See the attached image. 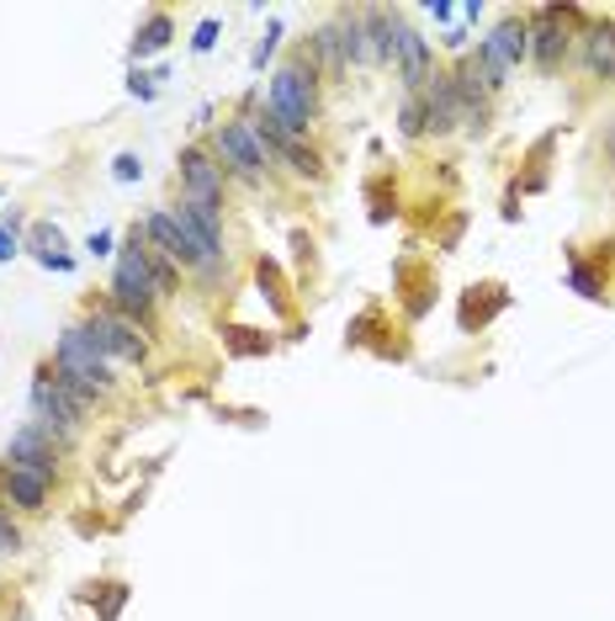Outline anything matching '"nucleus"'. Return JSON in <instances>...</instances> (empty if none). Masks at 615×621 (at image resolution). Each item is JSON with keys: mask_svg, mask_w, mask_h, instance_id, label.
<instances>
[{"mask_svg": "<svg viewBox=\"0 0 615 621\" xmlns=\"http://www.w3.org/2000/svg\"><path fill=\"white\" fill-rule=\"evenodd\" d=\"M398 133H404V138H425V112H419V96H404V107H398Z\"/></svg>", "mask_w": 615, "mask_h": 621, "instance_id": "21", "label": "nucleus"}, {"mask_svg": "<svg viewBox=\"0 0 615 621\" xmlns=\"http://www.w3.org/2000/svg\"><path fill=\"white\" fill-rule=\"evenodd\" d=\"M175 38V16L170 11H149L144 16V27L133 33V59H149V53H164Z\"/></svg>", "mask_w": 615, "mask_h": 621, "instance_id": "16", "label": "nucleus"}, {"mask_svg": "<svg viewBox=\"0 0 615 621\" xmlns=\"http://www.w3.org/2000/svg\"><path fill=\"white\" fill-rule=\"evenodd\" d=\"M578 48H583V70L594 81H615V16H594L578 33Z\"/></svg>", "mask_w": 615, "mask_h": 621, "instance_id": "13", "label": "nucleus"}, {"mask_svg": "<svg viewBox=\"0 0 615 621\" xmlns=\"http://www.w3.org/2000/svg\"><path fill=\"white\" fill-rule=\"evenodd\" d=\"M589 22H594V16H589L583 5H568V0L536 5L531 16H526V27H531V64H536V75H557V70H563V59L574 53L578 33H583Z\"/></svg>", "mask_w": 615, "mask_h": 621, "instance_id": "3", "label": "nucleus"}, {"mask_svg": "<svg viewBox=\"0 0 615 621\" xmlns=\"http://www.w3.org/2000/svg\"><path fill=\"white\" fill-rule=\"evenodd\" d=\"M478 64H483V85L499 96L520 64H531V27H526V16H499L489 27V38L478 42Z\"/></svg>", "mask_w": 615, "mask_h": 621, "instance_id": "5", "label": "nucleus"}, {"mask_svg": "<svg viewBox=\"0 0 615 621\" xmlns=\"http://www.w3.org/2000/svg\"><path fill=\"white\" fill-rule=\"evenodd\" d=\"M223 345L234 351V356H271V334H260V330H245V325H229L223 330Z\"/></svg>", "mask_w": 615, "mask_h": 621, "instance_id": "19", "label": "nucleus"}, {"mask_svg": "<svg viewBox=\"0 0 615 621\" xmlns=\"http://www.w3.org/2000/svg\"><path fill=\"white\" fill-rule=\"evenodd\" d=\"M504 308H509V292H504V282H478V288L462 292L456 325H462V334H478V330H489Z\"/></svg>", "mask_w": 615, "mask_h": 621, "instance_id": "12", "label": "nucleus"}, {"mask_svg": "<svg viewBox=\"0 0 615 621\" xmlns=\"http://www.w3.org/2000/svg\"><path fill=\"white\" fill-rule=\"evenodd\" d=\"M419 112H425V138H446L462 127V101H456L452 70H435L430 85L419 90Z\"/></svg>", "mask_w": 615, "mask_h": 621, "instance_id": "11", "label": "nucleus"}, {"mask_svg": "<svg viewBox=\"0 0 615 621\" xmlns=\"http://www.w3.org/2000/svg\"><path fill=\"white\" fill-rule=\"evenodd\" d=\"M155 277H149V249H144V229L133 223L123 234V249H118V271H112V288H107V308L127 314L133 325H155Z\"/></svg>", "mask_w": 615, "mask_h": 621, "instance_id": "2", "label": "nucleus"}, {"mask_svg": "<svg viewBox=\"0 0 615 621\" xmlns=\"http://www.w3.org/2000/svg\"><path fill=\"white\" fill-rule=\"evenodd\" d=\"M192 48H197V53H212V48H218V22H202L197 38H192Z\"/></svg>", "mask_w": 615, "mask_h": 621, "instance_id": "25", "label": "nucleus"}, {"mask_svg": "<svg viewBox=\"0 0 615 621\" xmlns=\"http://www.w3.org/2000/svg\"><path fill=\"white\" fill-rule=\"evenodd\" d=\"M393 70H398V81H404L409 96H419V90L430 85V75L441 70V64H435L430 38H425V33H414L404 16H398V27H393Z\"/></svg>", "mask_w": 615, "mask_h": 621, "instance_id": "8", "label": "nucleus"}, {"mask_svg": "<svg viewBox=\"0 0 615 621\" xmlns=\"http://www.w3.org/2000/svg\"><path fill=\"white\" fill-rule=\"evenodd\" d=\"M255 282H260V297H271V308H276V314H287L292 292H287V277H282V266H276V260H266V255H260V260H255Z\"/></svg>", "mask_w": 615, "mask_h": 621, "instance_id": "18", "label": "nucleus"}, {"mask_svg": "<svg viewBox=\"0 0 615 621\" xmlns=\"http://www.w3.org/2000/svg\"><path fill=\"white\" fill-rule=\"evenodd\" d=\"M175 181H181V197L207 203V207H223V186H229V175H223V166L212 160L207 144H186V149L175 155Z\"/></svg>", "mask_w": 615, "mask_h": 621, "instance_id": "7", "label": "nucleus"}, {"mask_svg": "<svg viewBox=\"0 0 615 621\" xmlns=\"http://www.w3.org/2000/svg\"><path fill=\"white\" fill-rule=\"evenodd\" d=\"M59 456H64V447H59V441H48L38 425L27 419V425H22V430L5 441V456H0V462H5V467L42 473V478H53V484H59Z\"/></svg>", "mask_w": 615, "mask_h": 621, "instance_id": "10", "label": "nucleus"}, {"mask_svg": "<svg viewBox=\"0 0 615 621\" xmlns=\"http://www.w3.org/2000/svg\"><path fill=\"white\" fill-rule=\"evenodd\" d=\"M22 526H16V515H11V510H5V504H0V558H16V552H22Z\"/></svg>", "mask_w": 615, "mask_h": 621, "instance_id": "20", "label": "nucleus"}, {"mask_svg": "<svg viewBox=\"0 0 615 621\" xmlns=\"http://www.w3.org/2000/svg\"><path fill=\"white\" fill-rule=\"evenodd\" d=\"M127 90H133L138 101H149V96H155V75H144V70H133V75H127Z\"/></svg>", "mask_w": 615, "mask_h": 621, "instance_id": "24", "label": "nucleus"}, {"mask_svg": "<svg viewBox=\"0 0 615 621\" xmlns=\"http://www.w3.org/2000/svg\"><path fill=\"white\" fill-rule=\"evenodd\" d=\"M260 118H266L271 127H282L287 138H308V133H313V123L324 118V81H319V70L308 64L303 42H297V53H292L287 64L271 75Z\"/></svg>", "mask_w": 615, "mask_h": 621, "instance_id": "1", "label": "nucleus"}, {"mask_svg": "<svg viewBox=\"0 0 615 621\" xmlns=\"http://www.w3.org/2000/svg\"><path fill=\"white\" fill-rule=\"evenodd\" d=\"M212 160L223 166L229 181H245V186H266L276 166H271V155H266V144H260V133L249 118H223V123L212 127Z\"/></svg>", "mask_w": 615, "mask_h": 621, "instance_id": "4", "label": "nucleus"}, {"mask_svg": "<svg viewBox=\"0 0 615 621\" xmlns=\"http://www.w3.org/2000/svg\"><path fill=\"white\" fill-rule=\"evenodd\" d=\"M16 229H11V223H0V260H16Z\"/></svg>", "mask_w": 615, "mask_h": 621, "instance_id": "26", "label": "nucleus"}, {"mask_svg": "<svg viewBox=\"0 0 615 621\" xmlns=\"http://www.w3.org/2000/svg\"><path fill=\"white\" fill-rule=\"evenodd\" d=\"M425 11H430V16H435V22H452V16H456V5H446V0H430V5H425Z\"/></svg>", "mask_w": 615, "mask_h": 621, "instance_id": "27", "label": "nucleus"}, {"mask_svg": "<svg viewBox=\"0 0 615 621\" xmlns=\"http://www.w3.org/2000/svg\"><path fill=\"white\" fill-rule=\"evenodd\" d=\"M303 53H308V64L319 70V81L334 85L345 81L350 70H345V53H340V33H334V16H329L324 27H313L308 38H303Z\"/></svg>", "mask_w": 615, "mask_h": 621, "instance_id": "15", "label": "nucleus"}, {"mask_svg": "<svg viewBox=\"0 0 615 621\" xmlns=\"http://www.w3.org/2000/svg\"><path fill=\"white\" fill-rule=\"evenodd\" d=\"M81 330L90 334V345H96V351H101L112 367H118V362H127V367H144V362H149V330H144V325H133V319H127V314H118V308H107V303L85 314Z\"/></svg>", "mask_w": 615, "mask_h": 621, "instance_id": "6", "label": "nucleus"}, {"mask_svg": "<svg viewBox=\"0 0 615 621\" xmlns=\"http://www.w3.org/2000/svg\"><path fill=\"white\" fill-rule=\"evenodd\" d=\"M112 175H118V181H138V175H144V160H138V155H118V160H112Z\"/></svg>", "mask_w": 615, "mask_h": 621, "instance_id": "22", "label": "nucleus"}, {"mask_svg": "<svg viewBox=\"0 0 615 621\" xmlns=\"http://www.w3.org/2000/svg\"><path fill=\"white\" fill-rule=\"evenodd\" d=\"M85 249H90V255H107V249H112V234H90V245Z\"/></svg>", "mask_w": 615, "mask_h": 621, "instance_id": "28", "label": "nucleus"}, {"mask_svg": "<svg viewBox=\"0 0 615 621\" xmlns=\"http://www.w3.org/2000/svg\"><path fill=\"white\" fill-rule=\"evenodd\" d=\"M276 38H282V22H271V33H266V42L255 48V70H266V59L276 53Z\"/></svg>", "mask_w": 615, "mask_h": 621, "instance_id": "23", "label": "nucleus"}, {"mask_svg": "<svg viewBox=\"0 0 615 621\" xmlns=\"http://www.w3.org/2000/svg\"><path fill=\"white\" fill-rule=\"evenodd\" d=\"M568 288L578 292V297H589V303H605L611 297V288H605V277L578 255V249H568Z\"/></svg>", "mask_w": 615, "mask_h": 621, "instance_id": "17", "label": "nucleus"}, {"mask_svg": "<svg viewBox=\"0 0 615 621\" xmlns=\"http://www.w3.org/2000/svg\"><path fill=\"white\" fill-rule=\"evenodd\" d=\"M138 229H144V240H149V245L160 249V255L170 260V266H175V271H192L197 282H207L202 255H197V249L186 245V234H181V223H175V212H170V207H160V212H149V218H144Z\"/></svg>", "mask_w": 615, "mask_h": 621, "instance_id": "9", "label": "nucleus"}, {"mask_svg": "<svg viewBox=\"0 0 615 621\" xmlns=\"http://www.w3.org/2000/svg\"><path fill=\"white\" fill-rule=\"evenodd\" d=\"M5 504L22 515H42L53 504V478L27 473V467H5Z\"/></svg>", "mask_w": 615, "mask_h": 621, "instance_id": "14", "label": "nucleus"}]
</instances>
